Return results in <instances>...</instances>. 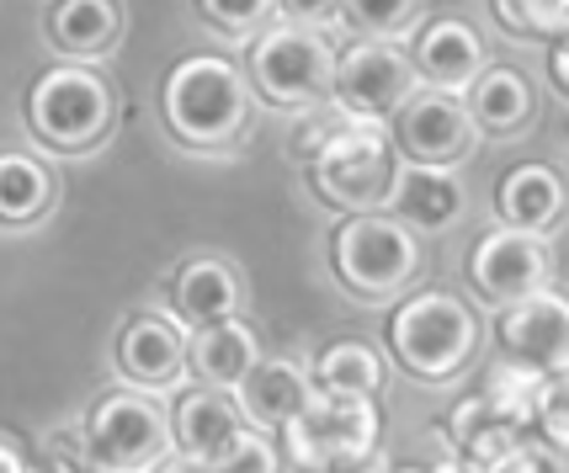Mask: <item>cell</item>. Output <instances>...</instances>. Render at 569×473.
Returning <instances> with one entry per match:
<instances>
[{
  "mask_svg": "<svg viewBox=\"0 0 569 473\" xmlns=\"http://www.w3.org/2000/svg\"><path fill=\"white\" fill-rule=\"evenodd\" d=\"M213 473H282V442H277V431L246 425V431L213 457Z\"/></svg>",
  "mask_w": 569,
  "mask_h": 473,
  "instance_id": "29",
  "label": "cell"
},
{
  "mask_svg": "<svg viewBox=\"0 0 569 473\" xmlns=\"http://www.w3.org/2000/svg\"><path fill=\"white\" fill-rule=\"evenodd\" d=\"M53 171L27 150H0V229H32L53 208Z\"/></svg>",
  "mask_w": 569,
  "mask_h": 473,
  "instance_id": "24",
  "label": "cell"
},
{
  "mask_svg": "<svg viewBox=\"0 0 569 473\" xmlns=\"http://www.w3.org/2000/svg\"><path fill=\"white\" fill-rule=\"evenodd\" d=\"M383 351L372 341H330V346L309 362V383L325 389V394H362V399H378L383 389Z\"/></svg>",
  "mask_w": 569,
  "mask_h": 473,
  "instance_id": "25",
  "label": "cell"
},
{
  "mask_svg": "<svg viewBox=\"0 0 569 473\" xmlns=\"http://www.w3.org/2000/svg\"><path fill=\"white\" fill-rule=\"evenodd\" d=\"M399 154L389 128L378 123H341L320 150L309 154V187L315 198L341 213H383L395 198Z\"/></svg>",
  "mask_w": 569,
  "mask_h": 473,
  "instance_id": "5",
  "label": "cell"
},
{
  "mask_svg": "<svg viewBox=\"0 0 569 473\" xmlns=\"http://www.w3.org/2000/svg\"><path fill=\"white\" fill-rule=\"evenodd\" d=\"M198 11L219 27L223 38H256L272 22V0H198Z\"/></svg>",
  "mask_w": 569,
  "mask_h": 473,
  "instance_id": "31",
  "label": "cell"
},
{
  "mask_svg": "<svg viewBox=\"0 0 569 473\" xmlns=\"http://www.w3.org/2000/svg\"><path fill=\"white\" fill-rule=\"evenodd\" d=\"M246 80L256 97H267L272 107L288 112H309L330 101V80H336V49L325 32L293 22H272L267 32H256L246 59Z\"/></svg>",
  "mask_w": 569,
  "mask_h": 473,
  "instance_id": "7",
  "label": "cell"
},
{
  "mask_svg": "<svg viewBox=\"0 0 569 473\" xmlns=\"http://www.w3.org/2000/svg\"><path fill=\"white\" fill-rule=\"evenodd\" d=\"M277 22H293V27H309V32H336L347 22V0H272Z\"/></svg>",
  "mask_w": 569,
  "mask_h": 473,
  "instance_id": "32",
  "label": "cell"
},
{
  "mask_svg": "<svg viewBox=\"0 0 569 473\" xmlns=\"http://www.w3.org/2000/svg\"><path fill=\"white\" fill-rule=\"evenodd\" d=\"M112 368L128 389H144V394L176 389L187 378V330L160 309L128 314L123 330L112 335Z\"/></svg>",
  "mask_w": 569,
  "mask_h": 473,
  "instance_id": "12",
  "label": "cell"
},
{
  "mask_svg": "<svg viewBox=\"0 0 569 473\" xmlns=\"http://www.w3.org/2000/svg\"><path fill=\"white\" fill-rule=\"evenodd\" d=\"M22 118L43 150L86 154L112 133L118 101H112V85L91 64H70L64 59V64H53V70H43L32 80V91L22 101Z\"/></svg>",
  "mask_w": 569,
  "mask_h": 473,
  "instance_id": "4",
  "label": "cell"
},
{
  "mask_svg": "<svg viewBox=\"0 0 569 473\" xmlns=\"http://www.w3.org/2000/svg\"><path fill=\"white\" fill-rule=\"evenodd\" d=\"M548 389H553V378L548 373L527 368V362H517V356H500V362H490V373H485V389H479V394L490 399L511 425L532 431L538 415H543V404H548Z\"/></svg>",
  "mask_w": 569,
  "mask_h": 473,
  "instance_id": "26",
  "label": "cell"
},
{
  "mask_svg": "<svg viewBox=\"0 0 569 473\" xmlns=\"http://www.w3.org/2000/svg\"><path fill=\"white\" fill-rule=\"evenodd\" d=\"M410 59H416L421 85H437V91H452V97H463L473 80L490 70L479 27L463 22V17H431V22L416 32Z\"/></svg>",
  "mask_w": 569,
  "mask_h": 473,
  "instance_id": "14",
  "label": "cell"
},
{
  "mask_svg": "<svg viewBox=\"0 0 569 473\" xmlns=\"http://www.w3.org/2000/svg\"><path fill=\"white\" fill-rule=\"evenodd\" d=\"M479 351V320L458 293L426 288L389 314V356L416 383H452Z\"/></svg>",
  "mask_w": 569,
  "mask_h": 473,
  "instance_id": "3",
  "label": "cell"
},
{
  "mask_svg": "<svg viewBox=\"0 0 569 473\" xmlns=\"http://www.w3.org/2000/svg\"><path fill=\"white\" fill-rule=\"evenodd\" d=\"M496 335H500V351L527 362V368H538L548 378L569 373V299L559 288H543L532 299L500 309Z\"/></svg>",
  "mask_w": 569,
  "mask_h": 473,
  "instance_id": "13",
  "label": "cell"
},
{
  "mask_svg": "<svg viewBox=\"0 0 569 473\" xmlns=\"http://www.w3.org/2000/svg\"><path fill=\"white\" fill-rule=\"evenodd\" d=\"M0 473H32V463H27V452L11 442V436H0Z\"/></svg>",
  "mask_w": 569,
  "mask_h": 473,
  "instance_id": "38",
  "label": "cell"
},
{
  "mask_svg": "<svg viewBox=\"0 0 569 473\" xmlns=\"http://www.w3.org/2000/svg\"><path fill=\"white\" fill-rule=\"evenodd\" d=\"M553 266L559 261H553L548 234H527V229H506V224L479 234L469 250L473 293L485 303H496V309H511V303L553 288Z\"/></svg>",
  "mask_w": 569,
  "mask_h": 473,
  "instance_id": "11",
  "label": "cell"
},
{
  "mask_svg": "<svg viewBox=\"0 0 569 473\" xmlns=\"http://www.w3.org/2000/svg\"><path fill=\"white\" fill-rule=\"evenodd\" d=\"M496 22L517 38H569V0H490Z\"/></svg>",
  "mask_w": 569,
  "mask_h": 473,
  "instance_id": "28",
  "label": "cell"
},
{
  "mask_svg": "<svg viewBox=\"0 0 569 473\" xmlns=\"http://www.w3.org/2000/svg\"><path fill=\"white\" fill-rule=\"evenodd\" d=\"M569 208V187L565 175L543 165V160H521L500 175L496 187V213L506 229H527V234H548V229L565 219Z\"/></svg>",
  "mask_w": 569,
  "mask_h": 473,
  "instance_id": "19",
  "label": "cell"
},
{
  "mask_svg": "<svg viewBox=\"0 0 569 473\" xmlns=\"http://www.w3.org/2000/svg\"><path fill=\"white\" fill-rule=\"evenodd\" d=\"M149 473H213V463H202V457H187V452H171L166 463H154Z\"/></svg>",
  "mask_w": 569,
  "mask_h": 473,
  "instance_id": "37",
  "label": "cell"
},
{
  "mask_svg": "<svg viewBox=\"0 0 569 473\" xmlns=\"http://www.w3.org/2000/svg\"><path fill=\"white\" fill-rule=\"evenodd\" d=\"M347 123L341 112H325V107H309V112H298V123L288 128V150L298 154V160H309V154L320 150L325 139L336 133V128Z\"/></svg>",
  "mask_w": 569,
  "mask_h": 473,
  "instance_id": "34",
  "label": "cell"
},
{
  "mask_svg": "<svg viewBox=\"0 0 569 473\" xmlns=\"http://www.w3.org/2000/svg\"><path fill=\"white\" fill-rule=\"evenodd\" d=\"M469 118L479 133H496V139H511L521 128L532 123V112H538V97H532V80L511 70V64H490L485 76L473 80L469 91Z\"/></svg>",
  "mask_w": 569,
  "mask_h": 473,
  "instance_id": "23",
  "label": "cell"
},
{
  "mask_svg": "<svg viewBox=\"0 0 569 473\" xmlns=\"http://www.w3.org/2000/svg\"><path fill=\"white\" fill-rule=\"evenodd\" d=\"M261 362V335L246 314L219 324H202V330H187V373L192 383H208V389H240L250 378V368Z\"/></svg>",
  "mask_w": 569,
  "mask_h": 473,
  "instance_id": "16",
  "label": "cell"
},
{
  "mask_svg": "<svg viewBox=\"0 0 569 473\" xmlns=\"http://www.w3.org/2000/svg\"><path fill=\"white\" fill-rule=\"evenodd\" d=\"M277 442H282L288 469L298 473H362L383 442L378 399L315 389V399L277 431Z\"/></svg>",
  "mask_w": 569,
  "mask_h": 473,
  "instance_id": "2",
  "label": "cell"
},
{
  "mask_svg": "<svg viewBox=\"0 0 569 473\" xmlns=\"http://www.w3.org/2000/svg\"><path fill=\"white\" fill-rule=\"evenodd\" d=\"M234 399H240V410H246L250 425L282 431V425L315 399V383H309V368L293 362V356H261V362L250 368L246 383L234 389Z\"/></svg>",
  "mask_w": 569,
  "mask_h": 473,
  "instance_id": "22",
  "label": "cell"
},
{
  "mask_svg": "<svg viewBox=\"0 0 569 473\" xmlns=\"http://www.w3.org/2000/svg\"><path fill=\"white\" fill-rule=\"evenodd\" d=\"M548 80H553V91L569 101V38H553V43H548Z\"/></svg>",
  "mask_w": 569,
  "mask_h": 473,
  "instance_id": "35",
  "label": "cell"
},
{
  "mask_svg": "<svg viewBox=\"0 0 569 473\" xmlns=\"http://www.w3.org/2000/svg\"><path fill=\"white\" fill-rule=\"evenodd\" d=\"M421 22V0H347V27L378 43H399Z\"/></svg>",
  "mask_w": 569,
  "mask_h": 473,
  "instance_id": "27",
  "label": "cell"
},
{
  "mask_svg": "<svg viewBox=\"0 0 569 473\" xmlns=\"http://www.w3.org/2000/svg\"><path fill=\"white\" fill-rule=\"evenodd\" d=\"M416 59L405 43H378V38H357L347 49H336V80H330V107L347 123H378L389 128L405 101L416 97Z\"/></svg>",
  "mask_w": 569,
  "mask_h": 473,
  "instance_id": "9",
  "label": "cell"
},
{
  "mask_svg": "<svg viewBox=\"0 0 569 473\" xmlns=\"http://www.w3.org/2000/svg\"><path fill=\"white\" fill-rule=\"evenodd\" d=\"M250 91L246 70L223 53H187L176 59L160 85V112L176 144L187 150H229L250 128Z\"/></svg>",
  "mask_w": 569,
  "mask_h": 473,
  "instance_id": "1",
  "label": "cell"
},
{
  "mask_svg": "<svg viewBox=\"0 0 569 473\" xmlns=\"http://www.w3.org/2000/svg\"><path fill=\"white\" fill-rule=\"evenodd\" d=\"M463 181L458 171H442V165H399L395 175V198L383 213H395L405 229L416 234H442L458 213H463Z\"/></svg>",
  "mask_w": 569,
  "mask_h": 473,
  "instance_id": "20",
  "label": "cell"
},
{
  "mask_svg": "<svg viewBox=\"0 0 569 473\" xmlns=\"http://www.w3.org/2000/svg\"><path fill=\"white\" fill-rule=\"evenodd\" d=\"M389 139L405 165H463L479 150V128L469 118V101L437 91V85H416V97L389 118Z\"/></svg>",
  "mask_w": 569,
  "mask_h": 473,
  "instance_id": "10",
  "label": "cell"
},
{
  "mask_svg": "<svg viewBox=\"0 0 569 473\" xmlns=\"http://www.w3.org/2000/svg\"><path fill=\"white\" fill-rule=\"evenodd\" d=\"M532 431L543 436V447L553 452V457H565V463H569V373L553 378L548 404H543V415H538V425H532Z\"/></svg>",
  "mask_w": 569,
  "mask_h": 473,
  "instance_id": "33",
  "label": "cell"
},
{
  "mask_svg": "<svg viewBox=\"0 0 569 473\" xmlns=\"http://www.w3.org/2000/svg\"><path fill=\"white\" fill-rule=\"evenodd\" d=\"M330 266L341 288L368 303L405 293L421 272V240L395 213H347L330 234Z\"/></svg>",
  "mask_w": 569,
  "mask_h": 473,
  "instance_id": "6",
  "label": "cell"
},
{
  "mask_svg": "<svg viewBox=\"0 0 569 473\" xmlns=\"http://www.w3.org/2000/svg\"><path fill=\"white\" fill-rule=\"evenodd\" d=\"M43 473H101L97 452H91V436H86V421H64L43 431Z\"/></svg>",
  "mask_w": 569,
  "mask_h": 473,
  "instance_id": "30",
  "label": "cell"
},
{
  "mask_svg": "<svg viewBox=\"0 0 569 473\" xmlns=\"http://www.w3.org/2000/svg\"><path fill=\"white\" fill-rule=\"evenodd\" d=\"M442 436H447V447H452V457L469 463L473 473H490L496 463H506L511 452L527 447V431L506 421L485 394L458 399L442 415Z\"/></svg>",
  "mask_w": 569,
  "mask_h": 473,
  "instance_id": "17",
  "label": "cell"
},
{
  "mask_svg": "<svg viewBox=\"0 0 569 473\" xmlns=\"http://www.w3.org/2000/svg\"><path fill=\"white\" fill-rule=\"evenodd\" d=\"M431 473H473V469H469V463H458V457H447V463H437Z\"/></svg>",
  "mask_w": 569,
  "mask_h": 473,
  "instance_id": "39",
  "label": "cell"
},
{
  "mask_svg": "<svg viewBox=\"0 0 569 473\" xmlns=\"http://www.w3.org/2000/svg\"><path fill=\"white\" fill-rule=\"evenodd\" d=\"M86 436L97 452L101 473H149L154 463H166L176 452L171 410L144 389H107L86 415Z\"/></svg>",
  "mask_w": 569,
  "mask_h": 473,
  "instance_id": "8",
  "label": "cell"
},
{
  "mask_svg": "<svg viewBox=\"0 0 569 473\" xmlns=\"http://www.w3.org/2000/svg\"><path fill=\"white\" fill-rule=\"evenodd\" d=\"M389 473H431V469H416V463H399V469H389Z\"/></svg>",
  "mask_w": 569,
  "mask_h": 473,
  "instance_id": "40",
  "label": "cell"
},
{
  "mask_svg": "<svg viewBox=\"0 0 569 473\" xmlns=\"http://www.w3.org/2000/svg\"><path fill=\"white\" fill-rule=\"evenodd\" d=\"M128 11L123 0H53L49 6V43L70 64H91L123 43Z\"/></svg>",
  "mask_w": 569,
  "mask_h": 473,
  "instance_id": "21",
  "label": "cell"
},
{
  "mask_svg": "<svg viewBox=\"0 0 569 473\" xmlns=\"http://www.w3.org/2000/svg\"><path fill=\"white\" fill-rule=\"evenodd\" d=\"M490 473H553V463H548L543 452H532V447H521V452H511L506 463H496Z\"/></svg>",
  "mask_w": 569,
  "mask_h": 473,
  "instance_id": "36",
  "label": "cell"
},
{
  "mask_svg": "<svg viewBox=\"0 0 569 473\" xmlns=\"http://www.w3.org/2000/svg\"><path fill=\"white\" fill-rule=\"evenodd\" d=\"M246 410H240V399L229 394V389H208V383H192L187 394L176 399L171 410V431H176V452H187V457H202V463H213L240 431H246Z\"/></svg>",
  "mask_w": 569,
  "mask_h": 473,
  "instance_id": "18",
  "label": "cell"
},
{
  "mask_svg": "<svg viewBox=\"0 0 569 473\" xmlns=\"http://www.w3.org/2000/svg\"><path fill=\"white\" fill-rule=\"evenodd\" d=\"M246 309V282L223 255H187L171 276V320L181 330L234 320Z\"/></svg>",
  "mask_w": 569,
  "mask_h": 473,
  "instance_id": "15",
  "label": "cell"
}]
</instances>
